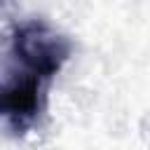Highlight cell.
I'll list each match as a JSON object with an SVG mask.
<instances>
[{"label": "cell", "instance_id": "6da1fadb", "mask_svg": "<svg viewBox=\"0 0 150 150\" xmlns=\"http://www.w3.org/2000/svg\"><path fill=\"white\" fill-rule=\"evenodd\" d=\"M16 52L38 75H52L59 70L68 49L56 35L47 33L45 28L28 26L16 35Z\"/></svg>", "mask_w": 150, "mask_h": 150}, {"label": "cell", "instance_id": "7a4b0ae2", "mask_svg": "<svg viewBox=\"0 0 150 150\" xmlns=\"http://www.w3.org/2000/svg\"><path fill=\"white\" fill-rule=\"evenodd\" d=\"M38 108V82L26 80L0 89V112L7 115H33Z\"/></svg>", "mask_w": 150, "mask_h": 150}]
</instances>
